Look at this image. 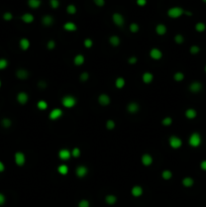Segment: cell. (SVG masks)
Returning <instances> with one entry per match:
<instances>
[{
	"mask_svg": "<svg viewBox=\"0 0 206 207\" xmlns=\"http://www.w3.org/2000/svg\"><path fill=\"white\" fill-rule=\"evenodd\" d=\"M41 24H43L45 26H51V25H53V24H54V17L49 14L44 15L43 18H41Z\"/></svg>",
	"mask_w": 206,
	"mask_h": 207,
	"instance_id": "cell-19",
	"label": "cell"
},
{
	"mask_svg": "<svg viewBox=\"0 0 206 207\" xmlns=\"http://www.w3.org/2000/svg\"><path fill=\"white\" fill-rule=\"evenodd\" d=\"M85 62V57H84L82 54H78L74 57V64L75 66H82Z\"/></svg>",
	"mask_w": 206,
	"mask_h": 207,
	"instance_id": "cell-27",
	"label": "cell"
},
{
	"mask_svg": "<svg viewBox=\"0 0 206 207\" xmlns=\"http://www.w3.org/2000/svg\"><path fill=\"white\" fill-rule=\"evenodd\" d=\"M200 51H201V49L199 45H193L189 49V52H190V54H192V55H198V54L200 53Z\"/></svg>",
	"mask_w": 206,
	"mask_h": 207,
	"instance_id": "cell-36",
	"label": "cell"
},
{
	"mask_svg": "<svg viewBox=\"0 0 206 207\" xmlns=\"http://www.w3.org/2000/svg\"><path fill=\"white\" fill-rule=\"evenodd\" d=\"M62 104L65 108H73L77 104V99L73 95H66L62 98Z\"/></svg>",
	"mask_w": 206,
	"mask_h": 207,
	"instance_id": "cell-3",
	"label": "cell"
},
{
	"mask_svg": "<svg viewBox=\"0 0 206 207\" xmlns=\"http://www.w3.org/2000/svg\"><path fill=\"white\" fill-rule=\"evenodd\" d=\"M139 104L137 102H135V101H132V102H129L128 104H127V111L131 114H135V113H137L139 111Z\"/></svg>",
	"mask_w": 206,
	"mask_h": 207,
	"instance_id": "cell-14",
	"label": "cell"
},
{
	"mask_svg": "<svg viewBox=\"0 0 206 207\" xmlns=\"http://www.w3.org/2000/svg\"><path fill=\"white\" fill-rule=\"evenodd\" d=\"M140 161H142V164L144 165V166L148 167L152 164V162H154V159H152V157L150 154H144L142 156Z\"/></svg>",
	"mask_w": 206,
	"mask_h": 207,
	"instance_id": "cell-17",
	"label": "cell"
},
{
	"mask_svg": "<svg viewBox=\"0 0 206 207\" xmlns=\"http://www.w3.org/2000/svg\"><path fill=\"white\" fill-rule=\"evenodd\" d=\"M185 10L182 8L180 6H174V7H171L170 9H168V16L171 17V18H174V19H176V18H179L181 17L183 14H184Z\"/></svg>",
	"mask_w": 206,
	"mask_h": 207,
	"instance_id": "cell-2",
	"label": "cell"
},
{
	"mask_svg": "<svg viewBox=\"0 0 206 207\" xmlns=\"http://www.w3.org/2000/svg\"><path fill=\"white\" fill-rule=\"evenodd\" d=\"M36 107L39 108L40 110H45L48 108V102L45 101V100H40L39 102L36 103Z\"/></svg>",
	"mask_w": 206,
	"mask_h": 207,
	"instance_id": "cell-37",
	"label": "cell"
},
{
	"mask_svg": "<svg viewBox=\"0 0 206 207\" xmlns=\"http://www.w3.org/2000/svg\"><path fill=\"white\" fill-rule=\"evenodd\" d=\"M5 171V165L2 161H0V173H3Z\"/></svg>",
	"mask_w": 206,
	"mask_h": 207,
	"instance_id": "cell-57",
	"label": "cell"
},
{
	"mask_svg": "<svg viewBox=\"0 0 206 207\" xmlns=\"http://www.w3.org/2000/svg\"><path fill=\"white\" fill-rule=\"evenodd\" d=\"M173 78L176 82H182L185 78V75H184V73H182V72H176L174 74Z\"/></svg>",
	"mask_w": 206,
	"mask_h": 207,
	"instance_id": "cell-35",
	"label": "cell"
},
{
	"mask_svg": "<svg viewBox=\"0 0 206 207\" xmlns=\"http://www.w3.org/2000/svg\"><path fill=\"white\" fill-rule=\"evenodd\" d=\"M204 72L206 73V65H205V66H204Z\"/></svg>",
	"mask_w": 206,
	"mask_h": 207,
	"instance_id": "cell-60",
	"label": "cell"
},
{
	"mask_svg": "<svg viewBox=\"0 0 206 207\" xmlns=\"http://www.w3.org/2000/svg\"><path fill=\"white\" fill-rule=\"evenodd\" d=\"M30 47V41L26 37H22L19 40V48L21 51H28Z\"/></svg>",
	"mask_w": 206,
	"mask_h": 207,
	"instance_id": "cell-20",
	"label": "cell"
},
{
	"mask_svg": "<svg viewBox=\"0 0 206 207\" xmlns=\"http://www.w3.org/2000/svg\"><path fill=\"white\" fill-rule=\"evenodd\" d=\"M131 195H132L133 197L139 198V197H140V196H142V195L144 194V189H143V187H142V186L135 185V186H133V187L131 188Z\"/></svg>",
	"mask_w": 206,
	"mask_h": 207,
	"instance_id": "cell-16",
	"label": "cell"
},
{
	"mask_svg": "<svg viewBox=\"0 0 206 207\" xmlns=\"http://www.w3.org/2000/svg\"><path fill=\"white\" fill-rule=\"evenodd\" d=\"M142 80L144 84H151L152 81H154V75H152L151 72H146L143 74Z\"/></svg>",
	"mask_w": 206,
	"mask_h": 207,
	"instance_id": "cell-23",
	"label": "cell"
},
{
	"mask_svg": "<svg viewBox=\"0 0 206 207\" xmlns=\"http://www.w3.org/2000/svg\"><path fill=\"white\" fill-rule=\"evenodd\" d=\"M71 155H72L73 158H79V157L81 156V149H80L79 148H74L71 151Z\"/></svg>",
	"mask_w": 206,
	"mask_h": 207,
	"instance_id": "cell-45",
	"label": "cell"
},
{
	"mask_svg": "<svg viewBox=\"0 0 206 207\" xmlns=\"http://www.w3.org/2000/svg\"><path fill=\"white\" fill-rule=\"evenodd\" d=\"M111 102V99H110L109 95L106 93H102L98 96V103L101 106H108Z\"/></svg>",
	"mask_w": 206,
	"mask_h": 207,
	"instance_id": "cell-10",
	"label": "cell"
},
{
	"mask_svg": "<svg viewBox=\"0 0 206 207\" xmlns=\"http://www.w3.org/2000/svg\"><path fill=\"white\" fill-rule=\"evenodd\" d=\"M167 26L164 24H159L157 26H156V33L158 36H165L167 33Z\"/></svg>",
	"mask_w": 206,
	"mask_h": 207,
	"instance_id": "cell-25",
	"label": "cell"
},
{
	"mask_svg": "<svg viewBox=\"0 0 206 207\" xmlns=\"http://www.w3.org/2000/svg\"><path fill=\"white\" fill-rule=\"evenodd\" d=\"M93 2L98 7H102L105 5V0H93Z\"/></svg>",
	"mask_w": 206,
	"mask_h": 207,
	"instance_id": "cell-51",
	"label": "cell"
},
{
	"mask_svg": "<svg viewBox=\"0 0 206 207\" xmlns=\"http://www.w3.org/2000/svg\"><path fill=\"white\" fill-rule=\"evenodd\" d=\"M136 4L139 6H144L147 4V0H136Z\"/></svg>",
	"mask_w": 206,
	"mask_h": 207,
	"instance_id": "cell-56",
	"label": "cell"
},
{
	"mask_svg": "<svg viewBox=\"0 0 206 207\" xmlns=\"http://www.w3.org/2000/svg\"><path fill=\"white\" fill-rule=\"evenodd\" d=\"M78 207H90V202L87 199H81L78 203Z\"/></svg>",
	"mask_w": 206,
	"mask_h": 207,
	"instance_id": "cell-47",
	"label": "cell"
},
{
	"mask_svg": "<svg viewBox=\"0 0 206 207\" xmlns=\"http://www.w3.org/2000/svg\"><path fill=\"white\" fill-rule=\"evenodd\" d=\"M185 117L187 118V119H195V118L197 117V110L194 109V108H188L186 109L185 111Z\"/></svg>",
	"mask_w": 206,
	"mask_h": 207,
	"instance_id": "cell-18",
	"label": "cell"
},
{
	"mask_svg": "<svg viewBox=\"0 0 206 207\" xmlns=\"http://www.w3.org/2000/svg\"><path fill=\"white\" fill-rule=\"evenodd\" d=\"M58 172H59V174L65 176V175H67L69 173V168H68L67 165L62 164L58 167Z\"/></svg>",
	"mask_w": 206,
	"mask_h": 207,
	"instance_id": "cell-33",
	"label": "cell"
},
{
	"mask_svg": "<svg viewBox=\"0 0 206 207\" xmlns=\"http://www.w3.org/2000/svg\"><path fill=\"white\" fill-rule=\"evenodd\" d=\"M6 203V197L5 195L0 192V206H3Z\"/></svg>",
	"mask_w": 206,
	"mask_h": 207,
	"instance_id": "cell-52",
	"label": "cell"
},
{
	"mask_svg": "<svg viewBox=\"0 0 206 207\" xmlns=\"http://www.w3.org/2000/svg\"><path fill=\"white\" fill-rule=\"evenodd\" d=\"M174 41H175V43H176V44H178V45H182L183 43H184L185 37H183L182 34L178 33V34H176V36L174 37Z\"/></svg>",
	"mask_w": 206,
	"mask_h": 207,
	"instance_id": "cell-39",
	"label": "cell"
},
{
	"mask_svg": "<svg viewBox=\"0 0 206 207\" xmlns=\"http://www.w3.org/2000/svg\"><path fill=\"white\" fill-rule=\"evenodd\" d=\"M2 18H3V20H5V21H10L13 19V14L9 12V11H6V12L3 13Z\"/></svg>",
	"mask_w": 206,
	"mask_h": 207,
	"instance_id": "cell-44",
	"label": "cell"
},
{
	"mask_svg": "<svg viewBox=\"0 0 206 207\" xmlns=\"http://www.w3.org/2000/svg\"><path fill=\"white\" fill-rule=\"evenodd\" d=\"M20 18H21V20L24 21V24H32V22L34 21V16H33V14L28 13V12H26V13H24V14H22Z\"/></svg>",
	"mask_w": 206,
	"mask_h": 207,
	"instance_id": "cell-21",
	"label": "cell"
},
{
	"mask_svg": "<svg viewBox=\"0 0 206 207\" xmlns=\"http://www.w3.org/2000/svg\"><path fill=\"white\" fill-rule=\"evenodd\" d=\"M109 44L112 45V47L116 48L120 45V39L119 37L117 36H111L109 37Z\"/></svg>",
	"mask_w": 206,
	"mask_h": 207,
	"instance_id": "cell-28",
	"label": "cell"
},
{
	"mask_svg": "<svg viewBox=\"0 0 206 207\" xmlns=\"http://www.w3.org/2000/svg\"><path fill=\"white\" fill-rule=\"evenodd\" d=\"M188 144L191 148H199L201 144H202V136L199 132H192L191 135L189 136V140H188Z\"/></svg>",
	"mask_w": 206,
	"mask_h": 207,
	"instance_id": "cell-1",
	"label": "cell"
},
{
	"mask_svg": "<svg viewBox=\"0 0 206 207\" xmlns=\"http://www.w3.org/2000/svg\"><path fill=\"white\" fill-rule=\"evenodd\" d=\"M72 157L71 155V151L68 149H61L59 151V158L62 161H68L70 160V158Z\"/></svg>",
	"mask_w": 206,
	"mask_h": 207,
	"instance_id": "cell-15",
	"label": "cell"
},
{
	"mask_svg": "<svg viewBox=\"0 0 206 207\" xmlns=\"http://www.w3.org/2000/svg\"><path fill=\"white\" fill-rule=\"evenodd\" d=\"M172 177H173V173H172V171H170V170H164L162 172V178L164 180H166V181H168V180H171Z\"/></svg>",
	"mask_w": 206,
	"mask_h": 207,
	"instance_id": "cell-34",
	"label": "cell"
},
{
	"mask_svg": "<svg viewBox=\"0 0 206 207\" xmlns=\"http://www.w3.org/2000/svg\"><path fill=\"white\" fill-rule=\"evenodd\" d=\"M200 169L202 171L206 172V160H203L202 162L200 163Z\"/></svg>",
	"mask_w": 206,
	"mask_h": 207,
	"instance_id": "cell-55",
	"label": "cell"
},
{
	"mask_svg": "<svg viewBox=\"0 0 206 207\" xmlns=\"http://www.w3.org/2000/svg\"><path fill=\"white\" fill-rule=\"evenodd\" d=\"M195 30L197 32H204L206 30V24L202 21L197 22L195 24Z\"/></svg>",
	"mask_w": 206,
	"mask_h": 207,
	"instance_id": "cell-32",
	"label": "cell"
},
{
	"mask_svg": "<svg viewBox=\"0 0 206 207\" xmlns=\"http://www.w3.org/2000/svg\"><path fill=\"white\" fill-rule=\"evenodd\" d=\"M26 162V157L24 155V153L22 152H16L14 154V163L16 164V166L22 167L24 166V164Z\"/></svg>",
	"mask_w": 206,
	"mask_h": 207,
	"instance_id": "cell-5",
	"label": "cell"
},
{
	"mask_svg": "<svg viewBox=\"0 0 206 207\" xmlns=\"http://www.w3.org/2000/svg\"><path fill=\"white\" fill-rule=\"evenodd\" d=\"M112 21L113 24H115L116 26H119V28H121V26L124 25V17L123 15L119 13V12H115L112 14Z\"/></svg>",
	"mask_w": 206,
	"mask_h": 207,
	"instance_id": "cell-6",
	"label": "cell"
},
{
	"mask_svg": "<svg viewBox=\"0 0 206 207\" xmlns=\"http://www.w3.org/2000/svg\"><path fill=\"white\" fill-rule=\"evenodd\" d=\"M129 30H131V32H132V33L139 32V25L137 24H135V22H132V24H131V25H129Z\"/></svg>",
	"mask_w": 206,
	"mask_h": 207,
	"instance_id": "cell-42",
	"label": "cell"
},
{
	"mask_svg": "<svg viewBox=\"0 0 206 207\" xmlns=\"http://www.w3.org/2000/svg\"><path fill=\"white\" fill-rule=\"evenodd\" d=\"M49 5L53 9H57L60 6V1L59 0H49Z\"/></svg>",
	"mask_w": 206,
	"mask_h": 207,
	"instance_id": "cell-50",
	"label": "cell"
},
{
	"mask_svg": "<svg viewBox=\"0 0 206 207\" xmlns=\"http://www.w3.org/2000/svg\"><path fill=\"white\" fill-rule=\"evenodd\" d=\"M84 45L87 49H91L93 47V41L90 39V37H87V39L84 40Z\"/></svg>",
	"mask_w": 206,
	"mask_h": 207,
	"instance_id": "cell-48",
	"label": "cell"
},
{
	"mask_svg": "<svg viewBox=\"0 0 206 207\" xmlns=\"http://www.w3.org/2000/svg\"><path fill=\"white\" fill-rule=\"evenodd\" d=\"M202 1H203L204 3H206V0H202Z\"/></svg>",
	"mask_w": 206,
	"mask_h": 207,
	"instance_id": "cell-61",
	"label": "cell"
},
{
	"mask_svg": "<svg viewBox=\"0 0 206 207\" xmlns=\"http://www.w3.org/2000/svg\"><path fill=\"white\" fill-rule=\"evenodd\" d=\"M28 5L32 9H36L41 5V0H28Z\"/></svg>",
	"mask_w": 206,
	"mask_h": 207,
	"instance_id": "cell-29",
	"label": "cell"
},
{
	"mask_svg": "<svg viewBox=\"0 0 206 207\" xmlns=\"http://www.w3.org/2000/svg\"><path fill=\"white\" fill-rule=\"evenodd\" d=\"M28 99H29L28 94L24 91L18 92L17 95H16V101L19 103L20 105H25L26 103L28 102Z\"/></svg>",
	"mask_w": 206,
	"mask_h": 207,
	"instance_id": "cell-7",
	"label": "cell"
},
{
	"mask_svg": "<svg viewBox=\"0 0 206 207\" xmlns=\"http://www.w3.org/2000/svg\"><path fill=\"white\" fill-rule=\"evenodd\" d=\"M56 45H57V44L54 40H49L47 43V49L49 50V51H52V50H55Z\"/></svg>",
	"mask_w": 206,
	"mask_h": 207,
	"instance_id": "cell-49",
	"label": "cell"
},
{
	"mask_svg": "<svg viewBox=\"0 0 206 207\" xmlns=\"http://www.w3.org/2000/svg\"><path fill=\"white\" fill-rule=\"evenodd\" d=\"M8 67V61L4 58H0V71L5 70Z\"/></svg>",
	"mask_w": 206,
	"mask_h": 207,
	"instance_id": "cell-43",
	"label": "cell"
},
{
	"mask_svg": "<svg viewBox=\"0 0 206 207\" xmlns=\"http://www.w3.org/2000/svg\"><path fill=\"white\" fill-rule=\"evenodd\" d=\"M67 12L71 15L76 14V12H77V7H76L74 4H69L67 6Z\"/></svg>",
	"mask_w": 206,
	"mask_h": 207,
	"instance_id": "cell-40",
	"label": "cell"
},
{
	"mask_svg": "<svg viewBox=\"0 0 206 207\" xmlns=\"http://www.w3.org/2000/svg\"><path fill=\"white\" fill-rule=\"evenodd\" d=\"M64 115V112H63V110L61 109V108H55V109H53L51 112H49V118L51 120H58V119H60L61 117H62Z\"/></svg>",
	"mask_w": 206,
	"mask_h": 207,
	"instance_id": "cell-8",
	"label": "cell"
},
{
	"mask_svg": "<svg viewBox=\"0 0 206 207\" xmlns=\"http://www.w3.org/2000/svg\"><path fill=\"white\" fill-rule=\"evenodd\" d=\"M15 76H16V78L19 80H26L29 77V72L26 70V69L19 68V69H17L16 72H15Z\"/></svg>",
	"mask_w": 206,
	"mask_h": 207,
	"instance_id": "cell-11",
	"label": "cell"
},
{
	"mask_svg": "<svg viewBox=\"0 0 206 207\" xmlns=\"http://www.w3.org/2000/svg\"><path fill=\"white\" fill-rule=\"evenodd\" d=\"M2 87V81H1V79H0V88Z\"/></svg>",
	"mask_w": 206,
	"mask_h": 207,
	"instance_id": "cell-59",
	"label": "cell"
},
{
	"mask_svg": "<svg viewBox=\"0 0 206 207\" xmlns=\"http://www.w3.org/2000/svg\"><path fill=\"white\" fill-rule=\"evenodd\" d=\"M37 86H39L41 89H45V88H47L48 84L45 83V81H43V80H41V81H40L39 83H37Z\"/></svg>",
	"mask_w": 206,
	"mask_h": 207,
	"instance_id": "cell-54",
	"label": "cell"
},
{
	"mask_svg": "<svg viewBox=\"0 0 206 207\" xmlns=\"http://www.w3.org/2000/svg\"><path fill=\"white\" fill-rule=\"evenodd\" d=\"M63 28L65 30H67V32H74L77 30V25L76 24H74L73 21H67L66 24L63 25Z\"/></svg>",
	"mask_w": 206,
	"mask_h": 207,
	"instance_id": "cell-22",
	"label": "cell"
},
{
	"mask_svg": "<svg viewBox=\"0 0 206 207\" xmlns=\"http://www.w3.org/2000/svg\"><path fill=\"white\" fill-rule=\"evenodd\" d=\"M128 64H131V65H135V64H136L137 63V58L135 56H131V57H129L128 58Z\"/></svg>",
	"mask_w": 206,
	"mask_h": 207,
	"instance_id": "cell-53",
	"label": "cell"
},
{
	"mask_svg": "<svg viewBox=\"0 0 206 207\" xmlns=\"http://www.w3.org/2000/svg\"><path fill=\"white\" fill-rule=\"evenodd\" d=\"M150 57L155 61L161 60L163 58V52L158 48H152L150 51Z\"/></svg>",
	"mask_w": 206,
	"mask_h": 207,
	"instance_id": "cell-13",
	"label": "cell"
},
{
	"mask_svg": "<svg viewBox=\"0 0 206 207\" xmlns=\"http://www.w3.org/2000/svg\"><path fill=\"white\" fill-rule=\"evenodd\" d=\"M125 86V80L123 77H118L115 80V87L117 89H122Z\"/></svg>",
	"mask_w": 206,
	"mask_h": 207,
	"instance_id": "cell-31",
	"label": "cell"
},
{
	"mask_svg": "<svg viewBox=\"0 0 206 207\" xmlns=\"http://www.w3.org/2000/svg\"><path fill=\"white\" fill-rule=\"evenodd\" d=\"M169 144H170V147L172 149H180L182 147L183 141H182V140L180 139V137L177 136H171L169 137Z\"/></svg>",
	"mask_w": 206,
	"mask_h": 207,
	"instance_id": "cell-4",
	"label": "cell"
},
{
	"mask_svg": "<svg viewBox=\"0 0 206 207\" xmlns=\"http://www.w3.org/2000/svg\"><path fill=\"white\" fill-rule=\"evenodd\" d=\"M161 122H162V124L164 126H169V125H171L172 123H173V119H172V117H170V116H166V117L163 118Z\"/></svg>",
	"mask_w": 206,
	"mask_h": 207,
	"instance_id": "cell-41",
	"label": "cell"
},
{
	"mask_svg": "<svg viewBox=\"0 0 206 207\" xmlns=\"http://www.w3.org/2000/svg\"><path fill=\"white\" fill-rule=\"evenodd\" d=\"M184 14H186V15H188V16H192V15H193V13H192V12H190V11H186V10H185V12H184Z\"/></svg>",
	"mask_w": 206,
	"mask_h": 207,
	"instance_id": "cell-58",
	"label": "cell"
},
{
	"mask_svg": "<svg viewBox=\"0 0 206 207\" xmlns=\"http://www.w3.org/2000/svg\"><path fill=\"white\" fill-rule=\"evenodd\" d=\"M105 126H106V128H107L108 130H113L114 128H115L116 123H115V121H114L113 119H108L107 121H106Z\"/></svg>",
	"mask_w": 206,
	"mask_h": 207,
	"instance_id": "cell-38",
	"label": "cell"
},
{
	"mask_svg": "<svg viewBox=\"0 0 206 207\" xmlns=\"http://www.w3.org/2000/svg\"><path fill=\"white\" fill-rule=\"evenodd\" d=\"M104 201L106 204H108V205H114L117 202V197L113 194H108L105 196Z\"/></svg>",
	"mask_w": 206,
	"mask_h": 207,
	"instance_id": "cell-26",
	"label": "cell"
},
{
	"mask_svg": "<svg viewBox=\"0 0 206 207\" xmlns=\"http://www.w3.org/2000/svg\"><path fill=\"white\" fill-rule=\"evenodd\" d=\"M0 123H1L3 128H9L10 126L12 125V120L8 117H4L1 119V122H0Z\"/></svg>",
	"mask_w": 206,
	"mask_h": 207,
	"instance_id": "cell-30",
	"label": "cell"
},
{
	"mask_svg": "<svg viewBox=\"0 0 206 207\" xmlns=\"http://www.w3.org/2000/svg\"><path fill=\"white\" fill-rule=\"evenodd\" d=\"M89 73L88 72H83L81 73V75H80V81L81 82H87L89 80Z\"/></svg>",
	"mask_w": 206,
	"mask_h": 207,
	"instance_id": "cell-46",
	"label": "cell"
},
{
	"mask_svg": "<svg viewBox=\"0 0 206 207\" xmlns=\"http://www.w3.org/2000/svg\"><path fill=\"white\" fill-rule=\"evenodd\" d=\"M202 89H203V85H202V83L198 81H194L189 85V91L194 94L199 93V92L202 91Z\"/></svg>",
	"mask_w": 206,
	"mask_h": 207,
	"instance_id": "cell-9",
	"label": "cell"
},
{
	"mask_svg": "<svg viewBox=\"0 0 206 207\" xmlns=\"http://www.w3.org/2000/svg\"><path fill=\"white\" fill-rule=\"evenodd\" d=\"M194 179L192 177H185L182 179V185L184 186L185 188H191L194 186Z\"/></svg>",
	"mask_w": 206,
	"mask_h": 207,
	"instance_id": "cell-24",
	"label": "cell"
},
{
	"mask_svg": "<svg viewBox=\"0 0 206 207\" xmlns=\"http://www.w3.org/2000/svg\"><path fill=\"white\" fill-rule=\"evenodd\" d=\"M88 168L86 166H84V165H80L77 168H76V176H77L78 178H84L85 176L88 174Z\"/></svg>",
	"mask_w": 206,
	"mask_h": 207,
	"instance_id": "cell-12",
	"label": "cell"
}]
</instances>
